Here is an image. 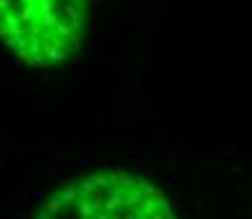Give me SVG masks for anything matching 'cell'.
Returning <instances> with one entry per match:
<instances>
[{
    "label": "cell",
    "mask_w": 252,
    "mask_h": 219,
    "mask_svg": "<svg viewBox=\"0 0 252 219\" xmlns=\"http://www.w3.org/2000/svg\"><path fill=\"white\" fill-rule=\"evenodd\" d=\"M91 0H0V38L31 65L71 61L86 38Z\"/></svg>",
    "instance_id": "cell-2"
},
{
    "label": "cell",
    "mask_w": 252,
    "mask_h": 219,
    "mask_svg": "<svg viewBox=\"0 0 252 219\" xmlns=\"http://www.w3.org/2000/svg\"><path fill=\"white\" fill-rule=\"evenodd\" d=\"M35 219H177V212L169 196L141 174L94 171L53 189Z\"/></svg>",
    "instance_id": "cell-1"
}]
</instances>
